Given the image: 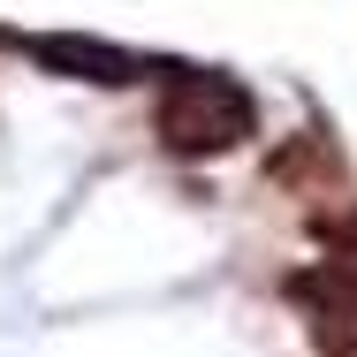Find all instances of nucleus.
<instances>
[{"label":"nucleus","mask_w":357,"mask_h":357,"mask_svg":"<svg viewBox=\"0 0 357 357\" xmlns=\"http://www.w3.org/2000/svg\"><path fill=\"white\" fill-rule=\"evenodd\" d=\"M327 259H350V266H357V206L327 228Z\"/></svg>","instance_id":"obj_3"},{"label":"nucleus","mask_w":357,"mask_h":357,"mask_svg":"<svg viewBox=\"0 0 357 357\" xmlns=\"http://www.w3.org/2000/svg\"><path fill=\"white\" fill-rule=\"evenodd\" d=\"M23 54L38 69H61V76H84V84H137L144 61L122 54V46H99V38H23Z\"/></svg>","instance_id":"obj_2"},{"label":"nucleus","mask_w":357,"mask_h":357,"mask_svg":"<svg viewBox=\"0 0 357 357\" xmlns=\"http://www.w3.org/2000/svg\"><path fill=\"white\" fill-rule=\"evenodd\" d=\"M160 144L175 160H220L259 130V99L220 69H183L167 91H160Z\"/></svg>","instance_id":"obj_1"}]
</instances>
